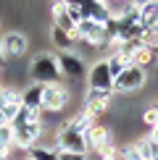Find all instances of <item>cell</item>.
<instances>
[{
    "label": "cell",
    "mask_w": 158,
    "mask_h": 160,
    "mask_svg": "<svg viewBox=\"0 0 158 160\" xmlns=\"http://www.w3.org/2000/svg\"><path fill=\"white\" fill-rule=\"evenodd\" d=\"M29 74L34 79V84H58L61 82V68H58V58L50 52H37L29 63Z\"/></svg>",
    "instance_id": "1"
},
{
    "label": "cell",
    "mask_w": 158,
    "mask_h": 160,
    "mask_svg": "<svg viewBox=\"0 0 158 160\" xmlns=\"http://www.w3.org/2000/svg\"><path fill=\"white\" fill-rule=\"evenodd\" d=\"M26 50H29V37H26L24 32L13 29V32H5V34H0V52H3L5 63L18 61L21 55H26Z\"/></svg>",
    "instance_id": "2"
},
{
    "label": "cell",
    "mask_w": 158,
    "mask_h": 160,
    "mask_svg": "<svg viewBox=\"0 0 158 160\" xmlns=\"http://www.w3.org/2000/svg\"><path fill=\"white\" fill-rule=\"evenodd\" d=\"M11 129H13V144H16L18 150H24V152H29L32 147H37V144L42 142V134H45L42 121L24 123V126H11Z\"/></svg>",
    "instance_id": "3"
},
{
    "label": "cell",
    "mask_w": 158,
    "mask_h": 160,
    "mask_svg": "<svg viewBox=\"0 0 158 160\" xmlns=\"http://www.w3.org/2000/svg\"><path fill=\"white\" fill-rule=\"evenodd\" d=\"M69 100H71L69 87H63L61 82H58V84H48V87H42V108H40V110H45V113H61L66 105H69Z\"/></svg>",
    "instance_id": "4"
},
{
    "label": "cell",
    "mask_w": 158,
    "mask_h": 160,
    "mask_svg": "<svg viewBox=\"0 0 158 160\" xmlns=\"http://www.w3.org/2000/svg\"><path fill=\"white\" fill-rule=\"evenodd\" d=\"M145 79H148V74H145L142 68H137V66H129V68L121 71V76L113 79V95L118 92V95H129V92H137L145 87Z\"/></svg>",
    "instance_id": "5"
},
{
    "label": "cell",
    "mask_w": 158,
    "mask_h": 160,
    "mask_svg": "<svg viewBox=\"0 0 158 160\" xmlns=\"http://www.w3.org/2000/svg\"><path fill=\"white\" fill-rule=\"evenodd\" d=\"M111 97H113V92H108V89H87L82 113L97 121L100 116H105V110H108V105H111Z\"/></svg>",
    "instance_id": "6"
},
{
    "label": "cell",
    "mask_w": 158,
    "mask_h": 160,
    "mask_svg": "<svg viewBox=\"0 0 158 160\" xmlns=\"http://www.w3.org/2000/svg\"><path fill=\"white\" fill-rule=\"evenodd\" d=\"M76 37L82 39L90 48H103L108 42V32H105L103 24H92V21H82L76 26Z\"/></svg>",
    "instance_id": "7"
},
{
    "label": "cell",
    "mask_w": 158,
    "mask_h": 160,
    "mask_svg": "<svg viewBox=\"0 0 158 160\" xmlns=\"http://www.w3.org/2000/svg\"><path fill=\"white\" fill-rule=\"evenodd\" d=\"M55 144H58V152H82V155H87V139L76 134V131L66 129V126L58 131Z\"/></svg>",
    "instance_id": "8"
},
{
    "label": "cell",
    "mask_w": 158,
    "mask_h": 160,
    "mask_svg": "<svg viewBox=\"0 0 158 160\" xmlns=\"http://www.w3.org/2000/svg\"><path fill=\"white\" fill-rule=\"evenodd\" d=\"M79 11H82V21H92V24H108L111 13L105 8L103 0H90V3H79Z\"/></svg>",
    "instance_id": "9"
},
{
    "label": "cell",
    "mask_w": 158,
    "mask_h": 160,
    "mask_svg": "<svg viewBox=\"0 0 158 160\" xmlns=\"http://www.w3.org/2000/svg\"><path fill=\"white\" fill-rule=\"evenodd\" d=\"M58 68H61V76L69 79H82L84 76V63L76 52H58Z\"/></svg>",
    "instance_id": "10"
},
{
    "label": "cell",
    "mask_w": 158,
    "mask_h": 160,
    "mask_svg": "<svg viewBox=\"0 0 158 160\" xmlns=\"http://www.w3.org/2000/svg\"><path fill=\"white\" fill-rule=\"evenodd\" d=\"M87 84H90V89H108V92H113V76H111L108 63H105V61L95 63V66L90 68Z\"/></svg>",
    "instance_id": "11"
},
{
    "label": "cell",
    "mask_w": 158,
    "mask_h": 160,
    "mask_svg": "<svg viewBox=\"0 0 158 160\" xmlns=\"http://www.w3.org/2000/svg\"><path fill=\"white\" fill-rule=\"evenodd\" d=\"M84 139H87V152H103L108 144H113V139H111V129H108V126H103V123H95Z\"/></svg>",
    "instance_id": "12"
},
{
    "label": "cell",
    "mask_w": 158,
    "mask_h": 160,
    "mask_svg": "<svg viewBox=\"0 0 158 160\" xmlns=\"http://www.w3.org/2000/svg\"><path fill=\"white\" fill-rule=\"evenodd\" d=\"M0 110H3L5 121L11 123L13 118H16V113L21 110V92L8 89V87H5V89H3V95H0Z\"/></svg>",
    "instance_id": "13"
},
{
    "label": "cell",
    "mask_w": 158,
    "mask_h": 160,
    "mask_svg": "<svg viewBox=\"0 0 158 160\" xmlns=\"http://www.w3.org/2000/svg\"><path fill=\"white\" fill-rule=\"evenodd\" d=\"M137 13H140V24L145 29H153L158 24V0H145L137 3Z\"/></svg>",
    "instance_id": "14"
},
{
    "label": "cell",
    "mask_w": 158,
    "mask_h": 160,
    "mask_svg": "<svg viewBox=\"0 0 158 160\" xmlns=\"http://www.w3.org/2000/svg\"><path fill=\"white\" fill-rule=\"evenodd\" d=\"M21 105L24 108H32V110L42 108V84H29L21 92Z\"/></svg>",
    "instance_id": "15"
},
{
    "label": "cell",
    "mask_w": 158,
    "mask_h": 160,
    "mask_svg": "<svg viewBox=\"0 0 158 160\" xmlns=\"http://www.w3.org/2000/svg\"><path fill=\"white\" fill-rule=\"evenodd\" d=\"M95 123H97L95 118H90V116H84V113H79L76 118L66 121L63 126H66V129H71V131H76V134H82V137H87V134H90V129H92Z\"/></svg>",
    "instance_id": "16"
},
{
    "label": "cell",
    "mask_w": 158,
    "mask_h": 160,
    "mask_svg": "<svg viewBox=\"0 0 158 160\" xmlns=\"http://www.w3.org/2000/svg\"><path fill=\"white\" fill-rule=\"evenodd\" d=\"M155 63V52L153 50H148L145 45H140L134 52H132V66H137V68H150V66Z\"/></svg>",
    "instance_id": "17"
},
{
    "label": "cell",
    "mask_w": 158,
    "mask_h": 160,
    "mask_svg": "<svg viewBox=\"0 0 158 160\" xmlns=\"http://www.w3.org/2000/svg\"><path fill=\"white\" fill-rule=\"evenodd\" d=\"M53 45H55L61 52H71V48L76 45V39L69 34V32H61V29H55L53 26Z\"/></svg>",
    "instance_id": "18"
},
{
    "label": "cell",
    "mask_w": 158,
    "mask_h": 160,
    "mask_svg": "<svg viewBox=\"0 0 158 160\" xmlns=\"http://www.w3.org/2000/svg\"><path fill=\"white\" fill-rule=\"evenodd\" d=\"M37 121H42L40 118V110H32V108H24L21 105V110L16 113V118L11 121V126H24V123H37Z\"/></svg>",
    "instance_id": "19"
},
{
    "label": "cell",
    "mask_w": 158,
    "mask_h": 160,
    "mask_svg": "<svg viewBox=\"0 0 158 160\" xmlns=\"http://www.w3.org/2000/svg\"><path fill=\"white\" fill-rule=\"evenodd\" d=\"M26 155H29V160H58V150L45 147V144H37V147H32Z\"/></svg>",
    "instance_id": "20"
},
{
    "label": "cell",
    "mask_w": 158,
    "mask_h": 160,
    "mask_svg": "<svg viewBox=\"0 0 158 160\" xmlns=\"http://www.w3.org/2000/svg\"><path fill=\"white\" fill-rule=\"evenodd\" d=\"M105 63H108V71H111V76H121V71L124 68H129V61H127V58H121V55H108V58H105Z\"/></svg>",
    "instance_id": "21"
},
{
    "label": "cell",
    "mask_w": 158,
    "mask_h": 160,
    "mask_svg": "<svg viewBox=\"0 0 158 160\" xmlns=\"http://www.w3.org/2000/svg\"><path fill=\"white\" fill-rule=\"evenodd\" d=\"M142 45H145L148 50H153L155 55H158V26H153V29H148V32H145Z\"/></svg>",
    "instance_id": "22"
},
{
    "label": "cell",
    "mask_w": 158,
    "mask_h": 160,
    "mask_svg": "<svg viewBox=\"0 0 158 160\" xmlns=\"http://www.w3.org/2000/svg\"><path fill=\"white\" fill-rule=\"evenodd\" d=\"M118 158L121 160H142V152H140V147H137V142H132L124 150H118Z\"/></svg>",
    "instance_id": "23"
},
{
    "label": "cell",
    "mask_w": 158,
    "mask_h": 160,
    "mask_svg": "<svg viewBox=\"0 0 158 160\" xmlns=\"http://www.w3.org/2000/svg\"><path fill=\"white\" fill-rule=\"evenodd\" d=\"M142 123L148 126L150 131H153L155 126H158V105H150V108H148V110L142 113Z\"/></svg>",
    "instance_id": "24"
},
{
    "label": "cell",
    "mask_w": 158,
    "mask_h": 160,
    "mask_svg": "<svg viewBox=\"0 0 158 160\" xmlns=\"http://www.w3.org/2000/svg\"><path fill=\"white\" fill-rule=\"evenodd\" d=\"M0 147H13V129H11V123L0 126Z\"/></svg>",
    "instance_id": "25"
},
{
    "label": "cell",
    "mask_w": 158,
    "mask_h": 160,
    "mask_svg": "<svg viewBox=\"0 0 158 160\" xmlns=\"http://www.w3.org/2000/svg\"><path fill=\"white\" fill-rule=\"evenodd\" d=\"M97 158H100V160H121V158H118V147H116V142H113V144H108L103 152H97Z\"/></svg>",
    "instance_id": "26"
},
{
    "label": "cell",
    "mask_w": 158,
    "mask_h": 160,
    "mask_svg": "<svg viewBox=\"0 0 158 160\" xmlns=\"http://www.w3.org/2000/svg\"><path fill=\"white\" fill-rule=\"evenodd\" d=\"M58 160H87V155H82V152H58Z\"/></svg>",
    "instance_id": "27"
},
{
    "label": "cell",
    "mask_w": 158,
    "mask_h": 160,
    "mask_svg": "<svg viewBox=\"0 0 158 160\" xmlns=\"http://www.w3.org/2000/svg\"><path fill=\"white\" fill-rule=\"evenodd\" d=\"M66 3H69V0H58V3H53V5H50L53 18H55V16H61V13H66Z\"/></svg>",
    "instance_id": "28"
},
{
    "label": "cell",
    "mask_w": 158,
    "mask_h": 160,
    "mask_svg": "<svg viewBox=\"0 0 158 160\" xmlns=\"http://www.w3.org/2000/svg\"><path fill=\"white\" fill-rule=\"evenodd\" d=\"M148 137H153V139H158V126H155V129H153V131H150V134H148Z\"/></svg>",
    "instance_id": "29"
},
{
    "label": "cell",
    "mask_w": 158,
    "mask_h": 160,
    "mask_svg": "<svg viewBox=\"0 0 158 160\" xmlns=\"http://www.w3.org/2000/svg\"><path fill=\"white\" fill-rule=\"evenodd\" d=\"M3 66H5V58H3V52H0V68H3Z\"/></svg>",
    "instance_id": "30"
}]
</instances>
